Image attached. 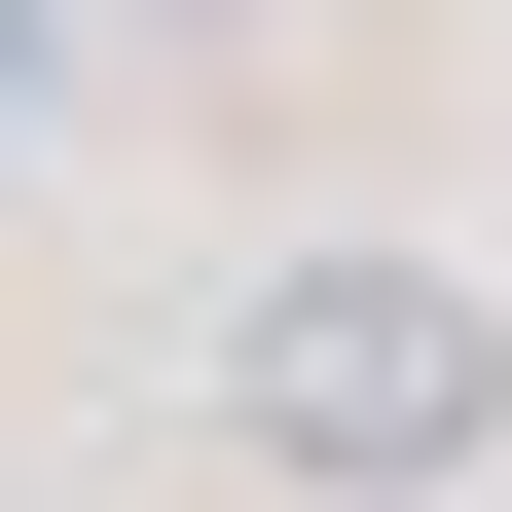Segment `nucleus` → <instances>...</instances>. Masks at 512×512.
Wrapping results in <instances>:
<instances>
[{"label": "nucleus", "instance_id": "1", "mask_svg": "<svg viewBox=\"0 0 512 512\" xmlns=\"http://www.w3.org/2000/svg\"><path fill=\"white\" fill-rule=\"evenodd\" d=\"M220 403H256V476H330V512H439V476L512 439V293H476V256H256Z\"/></svg>", "mask_w": 512, "mask_h": 512}, {"label": "nucleus", "instance_id": "2", "mask_svg": "<svg viewBox=\"0 0 512 512\" xmlns=\"http://www.w3.org/2000/svg\"><path fill=\"white\" fill-rule=\"evenodd\" d=\"M147 37H256V0H147Z\"/></svg>", "mask_w": 512, "mask_h": 512}, {"label": "nucleus", "instance_id": "3", "mask_svg": "<svg viewBox=\"0 0 512 512\" xmlns=\"http://www.w3.org/2000/svg\"><path fill=\"white\" fill-rule=\"evenodd\" d=\"M0 74H37V0H0Z\"/></svg>", "mask_w": 512, "mask_h": 512}]
</instances>
